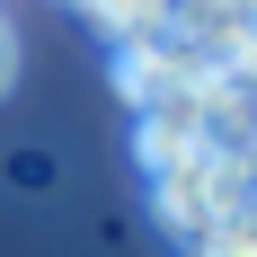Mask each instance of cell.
<instances>
[{
  "label": "cell",
  "mask_w": 257,
  "mask_h": 257,
  "mask_svg": "<svg viewBox=\"0 0 257 257\" xmlns=\"http://www.w3.org/2000/svg\"><path fill=\"white\" fill-rule=\"evenodd\" d=\"M142 160H151V178L204 160V89H186V98H169V106L142 115Z\"/></svg>",
  "instance_id": "cell-1"
},
{
  "label": "cell",
  "mask_w": 257,
  "mask_h": 257,
  "mask_svg": "<svg viewBox=\"0 0 257 257\" xmlns=\"http://www.w3.org/2000/svg\"><path fill=\"white\" fill-rule=\"evenodd\" d=\"M89 9H98V27H115L124 45H142V36H151V27L169 18L178 0H89Z\"/></svg>",
  "instance_id": "cell-2"
},
{
  "label": "cell",
  "mask_w": 257,
  "mask_h": 257,
  "mask_svg": "<svg viewBox=\"0 0 257 257\" xmlns=\"http://www.w3.org/2000/svg\"><path fill=\"white\" fill-rule=\"evenodd\" d=\"M204 257H257V204H239L231 222H222V231L204 239Z\"/></svg>",
  "instance_id": "cell-3"
},
{
  "label": "cell",
  "mask_w": 257,
  "mask_h": 257,
  "mask_svg": "<svg viewBox=\"0 0 257 257\" xmlns=\"http://www.w3.org/2000/svg\"><path fill=\"white\" fill-rule=\"evenodd\" d=\"M18 80V36H9V18H0V89Z\"/></svg>",
  "instance_id": "cell-4"
},
{
  "label": "cell",
  "mask_w": 257,
  "mask_h": 257,
  "mask_svg": "<svg viewBox=\"0 0 257 257\" xmlns=\"http://www.w3.org/2000/svg\"><path fill=\"white\" fill-rule=\"evenodd\" d=\"M248 53H257V18H248Z\"/></svg>",
  "instance_id": "cell-5"
}]
</instances>
